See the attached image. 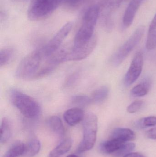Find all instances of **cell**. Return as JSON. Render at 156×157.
Here are the masks:
<instances>
[{"instance_id":"obj_27","label":"cell","mask_w":156,"mask_h":157,"mask_svg":"<svg viewBox=\"0 0 156 157\" xmlns=\"http://www.w3.org/2000/svg\"><path fill=\"white\" fill-rule=\"evenodd\" d=\"M145 127H152L156 125V116H150L143 118Z\"/></svg>"},{"instance_id":"obj_29","label":"cell","mask_w":156,"mask_h":157,"mask_svg":"<svg viewBox=\"0 0 156 157\" xmlns=\"http://www.w3.org/2000/svg\"><path fill=\"white\" fill-rule=\"evenodd\" d=\"M147 137L149 139L156 140V128H153L148 130L146 133Z\"/></svg>"},{"instance_id":"obj_30","label":"cell","mask_w":156,"mask_h":157,"mask_svg":"<svg viewBox=\"0 0 156 157\" xmlns=\"http://www.w3.org/2000/svg\"><path fill=\"white\" fill-rule=\"evenodd\" d=\"M124 157H145L143 154L139 153H131Z\"/></svg>"},{"instance_id":"obj_21","label":"cell","mask_w":156,"mask_h":157,"mask_svg":"<svg viewBox=\"0 0 156 157\" xmlns=\"http://www.w3.org/2000/svg\"><path fill=\"white\" fill-rule=\"evenodd\" d=\"M25 144L20 141L14 143L3 157H19L23 156Z\"/></svg>"},{"instance_id":"obj_15","label":"cell","mask_w":156,"mask_h":157,"mask_svg":"<svg viewBox=\"0 0 156 157\" xmlns=\"http://www.w3.org/2000/svg\"><path fill=\"white\" fill-rule=\"evenodd\" d=\"M48 125L51 131L59 137H63L65 135V130L61 119L56 116H53L49 118Z\"/></svg>"},{"instance_id":"obj_16","label":"cell","mask_w":156,"mask_h":157,"mask_svg":"<svg viewBox=\"0 0 156 157\" xmlns=\"http://www.w3.org/2000/svg\"><path fill=\"white\" fill-rule=\"evenodd\" d=\"M124 143L125 142L110 138V140L101 143L100 145V150L103 154L111 155Z\"/></svg>"},{"instance_id":"obj_10","label":"cell","mask_w":156,"mask_h":157,"mask_svg":"<svg viewBox=\"0 0 156 157\" xmlns=\"http://www.w3.org/2000/svg\"><path fill=\"white\" fill-rule=\"evenodd\" d=\"M97 43V37L94 35L87 43L78 46H73L68 51L67 61H80L87 58L93 51Z\"/></svg>"},{"instance_id":"obj_2","label":"cell","mask_w":156,"mask_h":157,"mask_svg":"<svg viewBox=\"0 0 156 157\" xmlns=\"http://www.w3.org/2000/svg\"><path fill=\"white\" fill-rule=\"evenodd\" d=\"M11 101L25 118H37L40 113V107L35 100L19 90H13L10 93Z\"/></svg>"},{"instance_id":"obj_12","label":"cell","mask_w":156,"mask_h":157,"mask_svg":"<svg viewBox=\"0 0 156 157\" xmlns=\"http://www.w3.org/2000/svg\"><path fill=\"white\" fill-rule=\"evenodd\" d=\"M85 115L81 108L76 107L69 109L64 113V120L68 125L73 126L79 123L84 119Z\"/></svg>"},{"instance_id":"obj_3","label":"cell","mask_w":156,"mask_h":157,"mask_svg":"<svg viewBox=\"0 0 156 157\" xmlns=\"http://www.w3.org/2000/svg\"><path fill=\"white\" fill-rule=\"evenodd\" d=\"M83 121V138L77 149L79 153L91 149L97 138L98 123L97 116L93 113H88L85 115Z\"/></svg>"},{"instance_id":"obj_6","label":"cell","mask_w":156,"mask_h":157,"mask_svg":"<svg viewBox=\"0 0 156 157\" xmlns=\"http://www.w3.org/2000/svg\"><path fill=\"white\" fill-rule=\"evenodd\" d=\"M42 58L39 49L28 53L18 64L16 71V77L21 79L34 78L40 69Z\"/></svg>"},{"instance_id":"obj_26","label":"cell","mask_w":156,"mask_h":157,"mask_svg":"<svg viewBox=\"0 0 156 157\" xmlns=\"http://www.w3.org/2000/svg\"><path fill=\"white\" fill-rule=\"evenodd\" d=\"M144 105L142 100H136L129 105L127 108V111L130 113H134L139 111Z\"/></svg>"},{"instance_id":"obj_28","label":"cell","mask_w":156,"mask_h":157,"mask_svg":"<svg viewBox=\"0 0 156 157\" xmlns=\"http://www.w3.org/2000/svg\"><path fill=\"white\" fill-rule=\"evenodd\" d=\"M79 75L78 72H75L71 75L66 80V86H71L74 85L78 79Z\"/></svg>"},{"instance_id":"obj_1","label":"cell","mask_w":156,"mask_h":157,"mask_svg":"<svg viewBox=\"0 0 156 157\" xmlns=\"http://www.w3.org/2000/svg\"><path fill=\"white\" fill-rule=\"evenodd\" d=\"M101 4L94 0L83 15L81 25L77 31L74 41V46H80L89 42L94 36V31L100 17Z\"/></svg>"},{"instance_id":"obj_17","label":"cell","mask_w":156,"mask_h":157,"mask_svg":"<svg viewBox=\"0 0 156 157\" xmlns=\"http://www.w3.org/2000/svg\"><path fill=\"white\" fill-rule=\"evenodd\" d=\"M72 145V141L71 139H65L50 152L48 157H59L65 155L69 151Z\"/></svg>"},{"instance_id":"obj_19","label":"cell","mask_w":156,"mask_h":157,"mask_svg":"<svg viewBox=\"0 0 156 157\" xmlns=\"http://www.w3.org/2000/svg\"><path fill=\"white\" fill-rule=\"evenodd\" d=\"M110 93V89L107 86H103L96 89L92 94L91 98L92 103L99 104L105 101Z\"/></svg>"},{"instance_id":"obj_13","label":"cell","mask_w":156,"mask_h":157,"mask_svg":"<svg viewBox=\"0 0 156 157\" xmlns=\"http://www.w3.org/2000/svg\"><path fill=\"white\" fill-rule=\"evenodd\" d=\"M136 135L133 131L128 128H116L111 133L110 138L123 142H128L135 139Z\"/></svg>"},{"instance_id":"obj_31","label":"cell","mask_w":156,"mask_h":157,"mask_svg":"<svg viewBox=\"0 0 156 157\" xmlns=\"http://www.w3.org/2000/svg\"><path fill=\"white\" fill-rule=\"evenodd\" d=\"M67 157H78V156L76 155H69Z\"/></svg>"},{"instance_id":"obj_18","label":"cell","mask_w":156,"mask_h":157,"mask_svg":"<svg viewBox=\"0 0 156 157\" xmlns=\"http://www.w3.org/2000/svg\"><path fill=\"white\" fill-rule=\"evenodd\" d=\"M146 47L148 50H153L156 47V14L149 26Z\"/></svg>"},{"instance_id":"obj_22","label":"cell","mask_w":156,"mask_h":157,"mask_svg":"<svg viewBox=\"0 0 156 157\" xmlns=\"http://www.w3.org/2000/svg\"><path fill=\"white\" fill-rule=\"evenodd\" d=\"M11 136V128L8 119L4 118L2 120L1 125L0 143L5 144L10 139Z\"/></svg>"},{"instance_id":"obj_9","label":"cell","mask_w":156,"mask_h":157,"mask_svg":"<svg viewBox=\"0 0 156 157\" xmlns=\"http://www.w3.org/2000/svg\"><path fill=\"white\" fill-rule=\"evenodd\" d=\"M125 0H105L102 5L100 15L101 17L103 26L108 31L111 30L113 26L112 19L113 14Z\"/></svg>"},{"instance_id":"obj_23","label":"cell","mask_w":156,"mask_h":157,"mask_svg":"<svg viewBox=\"0 0 156 157\" xmlns=\"http://www.w3.org/2000/svg\"><path fill=\"white\" fill-rule=\"evenodd\" d=\"M136 147L135 144L125 142L117 150L111 155L113 157H124L132 153Z\"/></svg>"},{"instance_id":"obj_24","label":"cell","mask_w":156,"mask_h":157,"mask_svg":"<svg viewBox=\"0 0 156 157\" xmlns=\"http://www.w3.org/2000/svg\"><path fill=\"white\" fill-rule=\"evenodd\" d=\"M13 49L12 48H4L0 51V66H5L8 64L13 58Z\"/></svg>"},{"instance_id":"obj_4","label":"cell","mask_w":156,"mask_h":157,"mask_svg":"<svg viewBox=\"0 0 156 157\" xmlns=\"http://www.w3.org/2000/svg\"><path fill=\"white\" fill-rule=\"evenodd\" d=\"M63 0H31L27 10L31 21H39L51 15Z\"/></svg>"},{"instance_id":"obj_25","label":"cell","mask_w":156,"mask_h":157,"mask_svg":"<svg viewBox=\"0 0 156 157\" xmlns=\"http://www.w3.org/2000/svg\"><path fill=\"white\" fill-rule=\"evenodd\" d=\"M71 102L73 105L78 106V108H83L88 106L92 103L90 97L84 95H77L71 98Z\"/></svg>"},{"instance_id":"obj_7","label":"cell","mask_w":156,"mask_h":157,"mask_svg":"<svg viewBox=\"0 0 156 157\" xmlns=\"http://www.w3.org/2000/svg\"><path fill=\"white\" fill-rule=\"evenodd\" d=\"M72 26V22L66 23L47 43L41 49H39L42 57L47 58L58 50L64 40L71 31Z\"/></svg>"},{"instance_id":"obj_5","label":"cell","mask_w":156,"mask_h":157,"mask_svg":"<svg viewBox=\"0 0 156 157\" xmlns=\"http://www.w3.org/2000/svg\"><path fill=\"white\" fill-rule=\"evenodd\" d=\"M145 30L144 26H140L132 34L130 37L114 53L111 62L114 66L117 67L122 64L134 49L142 40Z\"/></svg>"},{"instance_id":"obj_11","label":"cell","mask_w":156,"mask_h":157,"mask_svg":"<svg viewBox=\"0 0 156 157\" xmlns=\"http://www.w3.org/2000/svg\"><path fill=\"white\" fill-rule=\"evenodd\" d=\"M144 0H131L124 15L123 23L125 27L131 26L138 9Z\"/></svg>"},{"instance_id":"obj_14","label":"cell","mask_w":156,"mask_h":157,"mask_svg":"<svg viewBox=\"0 0 156 157\" xmlns=\"http://www.w3.org/2000/svg\"><path fill=\"white\" fill-rule=\"evenodd\" d=\"M152 81L150 77H146L143 81L134 87L131 91V95L136 97H144L148 94L152 86Z\"/></svg>"},{"instance_id":"obj_20","label":"cell","mask_w":156,"mask_h":157,"mask_svg":"<svg viewBox=\"0 0 156 157\" xmlns=\"http://www.w3.org/2000/svg\"><path fill=\"white\" fill-rule=\"evenodd\" d=\"M40 143L39 140L33 139L30 140L27 144H25L23 156L33 157L40 150Z\"/></svg>"},{"instance_id":"obj_8","label":"cell","mask_w":156,"mask_h":157,"mask_svg":"<svg viewBox=\"0 0 156 157\" xmlns=\"http://www.w3.org/2000/svg\"><path fill=\"white\" fill-rule=\"evenodd\" d=\"M143 54L142 52H138L135 55L124 78L125 86H129L132 85L139 78L143 71Z\"/></svg>"}]
</instances>
